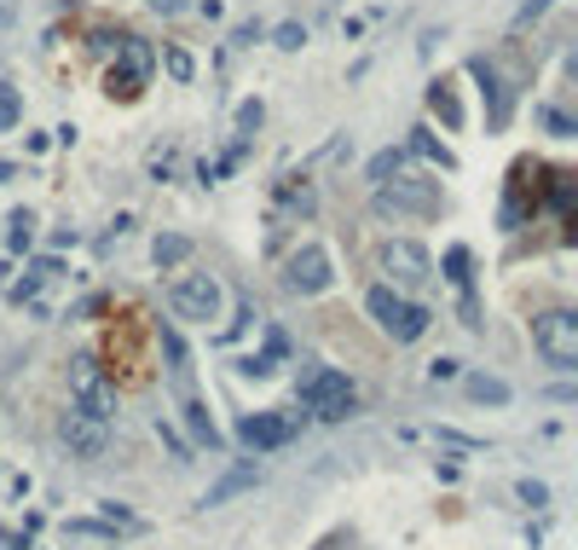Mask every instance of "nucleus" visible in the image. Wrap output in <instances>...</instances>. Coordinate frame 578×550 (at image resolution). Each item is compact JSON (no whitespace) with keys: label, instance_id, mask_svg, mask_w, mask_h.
<instances>
[{"label":"nucleus","instance_id":"f257e3e1","mask_svg":"<svg viewBox=\"0 0 578 550\" xmlns=\"http://www.w3.org/2000/svg\"><path fill=\"white\" fill-rule=\"evenodd\" d=\"M70 412L93 417L111 429L116 417V382L105 377V365H99V354H76L70 359Z\"/></svg>","mask_w":578,"mask_h":550},{"label":"nucleus","instance_id":"f03ea898","mask_svg":"<svg viewBox=\"0 0 578 550\" xmlns=\"http://www.w3.org/2000/svg\"><path fill=\"white\" fill-rule=\"evenodd\" d=\"M377 267L388 273V290H400V296H417V290H428L434 278V255L423 250L417 238H388L382 250H377Z\"/></svg>","mask_w":578,"mask_h":550},{"label":"nucleus","instance_id":"7ed1b4c3","mask_svg":"<svg viewBox=\"0 0 578 550\" xmlns=\"http://www.w3.org/2000/svg\"><path fill=\"white\" fill-rule=\"evenodd\" d=\"M365 313L377 319L394 342H417V336H428V324H434V313L423 308V301H411V296H400V290H388V284H377V290L365 296Z\"/></svg>","mask_w":578,"mask_h":550},{"label":"nucleus","instance_id":"20e7f679","mask_svg":"<svg viewBox=\"0 0 578 550\" xmlns=\"http://www.w3.org/2000/svg\"><path fill=\"white\" fill-rule=\"evenodd\" d=\"M532 348L544 354V365L555 371H578V313L567 308H550L532 319Z\"/></svg>","mask_w":578,"mask_h":550},{"label":"nucleus","instance_id":"39448f33","mask_svg":"<svg viewBox=\"0 0 578 550\" xmlns=\"http://www.w3.org/2000/svg\"><path fill=\"white\" fill-rule=\"evenodd\" d=\"M440 180H423V174H394V180H382L377 186V209L382 215H417V220H428V215H440Z\"/></svg>","mask_w":578,"mask_h":550},{"label":"nucleus","instance_id":"423d86ee","mask_svg":"<svg viewBox=\"0 0 578 550\" xmlns=\"http://www.w3.org/2000/svg\"><path fill=\"white\" fill-rule=\"evenodd\" d=\"M301 400H307V412H313L319 423H342V417H354V382H347L342 371H330V365H319V371H307L301 382Z\"/></svg>","mask_w":578,"mask_h":550},{"label":"nucleus","instance_id":"0eeeda50","mask_svg":"<svg viewBox=\"0 0 578 550\" xmlns=\"http://www.w3.org/2000/svg\"><path fill=\"white\" fill-rule=\"evenodd\" d=\"M169 308H174V319L209 324V319H220V308H226V290H220L215 273H185V278H174Z\"/></svg>","mask_w":578,"mask_h":550},{"label":"nucleus","instance_id":"6e6552de","mask_svg":"<svg viewBox=\"0 0 578 550\" xmlns=\"http://www.w3.org/2000/svg\"><path fill=\"white\" fill-rule=\"evenodd\" d=\"M157 70V53H151V41H139V35H122V47H116V65L105 76V88L111 99H139L144 93V81H151Z\"/></svg>","mask_w":578,"mask_h":550},{"label":"nucleus","instance_id":"1a4fd4ad","mask_svg":"<svg viewBox=\"0 0 578 550\" xmlns=\"http://www.w3.org/2000/svg\"><path fill=\"white\" fill-rule=\"evenodd\" d=\"M330 284H336V267H330V250H324V243H301V250L284 261V290H296V296H324Z\"/></svg>","mask_w":578,"mask_h":550},{"label":"nucleus","instance_id":"9d476101","mask_svg":"<svg viewBox=\"0 0 578 550\" xmlns=\"http://www.w3.org/2000/svg\"><path fill=\"white\" fill-rule=\"evenodd\" d=\"M469 76L481 81V93H486V122H492V128H504L509 111H515V88H509L504 65H498V58H486V53H474L469 58Z\"/></svg>","mask_w":578,"mask_h":550},{"label":"nucleus","instance_id":"9b49d317","mask_svg":"<svg viewBox=\"0 0 578 550\" xmlns=\"http://www.w3.org/2000/svg\"><path fill=\"white\" fill-rule=\"evenodd\" d=\"M296 412H250L238 423V440L250 446V452H278V446H289L296 440Z\"/></svg>","mask_w":578,"mask_h":550},{"label":"nucleus","instance_id":"f8f14e48","mask_svg":"<svg viewBox=\"0 0 578 550\" xmlns=\"http://www.w3.org/2000/svg\"><path fill=\"white\" fill-rule=\"evenodd\" d=\"M58 435H65V446H70L81 463H99V458H105V446H111V429H105V423H93V417H81V412H65V417H58Z\"/></svg>","mask_w":578,"mask_h":550},{"label":"nucleus","instance_id":"ddd939ff","mask_svg":"<svg viewBox=\"0 0 578 550\" xmlns=\"http://www.w3.org/2000/svg\"><path fill=\"white\" fill-rule=\"evenodd\" d=\"M162 354H169V382H174V394L192 400V394H197V365H192V348L180 342L174 324H162Z\"/></svg>","mask_w":578,"mask_h":550},{"label":"nucleus","instance_id":"4468645a","mask_svg":"<svg viewBox=\"0 0 578 550\" xmlns=\"http://www.w3.org/2000/svg\"><path fill=\"white\" fill-rule=\"evenodd\" d=\"M261 481V470L255 463H238V470H226L209 493H203V511H215V504H226V499H238V493H250V486Z\"/></svg>","mask_w":578,"mask_h":550},{"label":"nucleus","instance_id":"2eb2a0df","mask_svg":"<svg viewBox=\"0 0 578 550\" xmlns=\"http://www.w3.org/2000/svg\"><path fill=\"white\" fill-rule=\"evenodd\" d=\"M428 111L440 116L451 134L463 128V105H458V93H451V81H428Z\"/></svg>","mask_w":578,"mask_h":550},{"label":"nucleus","instance_id":"dca6fc26","mask_svg":"<svg viewBox=\"0 0 578 550\" xmlns=\"http://www.w3.org/2000/svg\"><path fill=\"white\" fill-rule=\"evenodd\" d=\"M446 278H451V284H458V290H463V308H469V324H481V319H474V296H469V284H474V273H469V250H463V243H458V250H446Z\"/></svg>","mask_w":578,"mask_h":550},{"label":"nucleus","instance_id":"f3484780","mask_svg":"<svg viewBox=\"0 0 578 550\" xmlns=\"http://www.w3.org/2000/svg\"><path fill=\"white\" fill-rule=\"evenodd\" d=\"M151 255H157V267H162V273H169V267H185V261H192V238L162 232V238L151 243Z\"/></svg>","mask_w":578,"mask_h":550},{"label":"nucleus","instance_id":"a211bd4d","mask_svg":"<svg viewBox=\"0 0 578 550\" xmlns=\"http://www.w3.org/2000/svg\"><path fill=\"white\" fill-rule=\"evenodd\" d=\"M180 412H185V423H192V435H197L203 446H220V429H215L209 405H203L197 394H192V400H180Z\"/></svg>","mask_w":578,"mask_h":550},{"label":"nucleus","instance_id":"6ab92c4d","mask_svg":"<svg viewBox=\"0 0 578 550\" xmlns=\"http://www.w3.org/2000/svg\"><path fill=\"white\" fill-rule=\"evenodd\" d=\"M411 151H417V157H428L434 169H458V157H451V151H446V146H440V139H434L428 128H411Z\"/></svg>","mask_w":578,"mask_h":550},{"label":"nucleus","instance_id":"aec40b11","mask_svg":"<svg viewBox=\"0 0 578 550\" xmlns=\"http://www.w3.org/2000/svg\"><path fill=\"white\" fill-rule=\"evenodd\" d=\"M463 389H469V400H481V405H509V382L504 377H469Z\"/></svg>","mask_w":578,"mask_h":550},{"label":"nucleus","instance_id":"412c9836","mask_svg":"<svg viewBox=\"0 0 578 550\" xmlns=\"http://www.w3.org/2000/svg\"><path fill=\"white\" fill-rule=\"evenodd\" d=\"M162 65H169L174 81H192V76H197V58L185 53V47H162Z\"/></svg>","mask_w":578,"mask_h":550},{"label":"nucleus","instance_id":"4be33fe9","mask_svg":"<svg viewBox=\"0 0 578 550\" xmlns=\"http://www.w3.org/2000/svg\"><path fill=\"white\" fill-rule=\"evenodd\" d=\"M18 116H24V105H18V93L7 88V81H0V134L18 128Z\"/></svg>","mask_w":578,"mask_h":550},{"label":"nucleus","instance_id":"5701e85b","mask_svg":"<svg viewBox=\"0 0 578 550\" xmlns=\"http://www.w3.org/2000/svg\"><path fill=\"white\" fill-rule=\"evenodd\" d=\"M273 47H284V53H296V47H307V24H278V35H273Z\"/></svg>","mask_w":578,"mask_h":550},{"label":"nucleus","instance_id":"b1692460","mask_svg":"<svg viewBox=\"0 0 578 550\" xmlns=\"http://www.w3.org/2000/svg\"><path fill=\"white\" fill-rule=\"evenodd\" d=\"M400 169H405V157H400V151H382L377 162H370V180L382 186V180H388V174H400Z\"/></svg>","mask_w":578,"mask_h":550},{"label":"nucleus","instance_id":"393cba45","mask_svg":"<svg viewBox=\"0 0 578 550\" xmlns=\"http://www.w3.org/2000/svg\"><path fill=\"white\" fill-rule=\"evenodd\" d=\"M30 227H35V215H30V209H18V215H12V250H30V238H35Z\"/></svg>","mask_w":578,"mask_h":550},{"label":"nucleus","instance_id":"a878e982","mask_svg":"<svg viewBox=\"0 0 578 550\" xmlns=\"http://www.w3.org/2000/svg\"><path fill=\"white\" fill-rule=\"evenodd\" d=\"M539 116H544V128H550L555 139H573V134H578V128H573V116H562V111H550V105H544Z\"/></svg>","mask_w":578,"mask_h":550},{"label":"nucleus","instance_id":"bb28decb","mask_svg":"<svg viewBox=\"0 0 578 550\" xmlns=\"http://www.w3.org/2000/svg\"><path fill=\"white\" fill-rule=\"evenodd\" d=\"M515 493H521V504H532V511H539V504H550V486H544V481H521Z\"/></svg>","mask_w":578,"mask_h":550},{"label":"nucleus","instance_id":"cd10ccee","mask_svg":"<svg viewBox=\"0 0 578 550\" xmlns=\"http://www.w3.org/2000/svg\"><path fill=\"white\" fill-rule=\"evenodd\" d=\"M157 435H162V440L174 446V458H180V463H192V446H185V440H180V435L169 429V423H157Z\"/></svg>","mask_w":578,"mask_h":550},{"label":"nucleus","instance_id":"c85d7f7f","mask_svg":"<svg viewBox=\"0 0 578 550\" xmlns=\"http://www.w3.org/2000/svg\"><path fill=\"white\" fill-rule=\"evenodd\" d=\"M261 116H266V111H261V99H250V105L238 111V128H243V134H250V128H261Z\"/></svg>","mask_w":578,"mask_h":550},{"label":"nucleus","instance_id":"c756f323","mask_svg":"<svg viewBox=\"0 0 578 550\" xmlns=\"http://www.w3.org/2000/svg\"><path fill=\"white\" fill-rule=\"evenodd\" d=\"M88 47H93V53H111V47H122V35H116V30H93Z\"/></svg>","mask_w":578,"mask_h":550},{"label":"nucleus","instance_id":"7c9ffc66","mask_svg":"<svg viewBox=\"0 0 578 550\" xmlns=\"http://www.w3.org/2000/svg\"><path fill=\"white\" fill-rule=\"evenodd\" d=\"M428 377H434V382H451V377H458V359H434Z\"/></svg>","mask_w":578,"mask_h":550},{"label":"nucleus","instance_id":"2f4dec72","mask_svg":"<svg viewBox=\"0 0 578 550\" xmlns=\"http://www.w3.org/2000/svg\"><path fill=\"white\" fill-rule=\"evenodd\" d=\"M151 7H157V12H180V7H185V0H151Z\"/></svg>","mask_w":578,"mask_h":550},{"label":"nucleus","instance_id":"473e14b6","mask_svg":"<svg viewBox=\"0 0 578 550\" xmlns=\"http://www.w3.org/2000/svg\"><path fill=\"white\" fill-rule=\"evenodd\" d=\"M12 24V7H0V30H7Z\"/></svg>","mask_w":578,"mask_h":550}]
</instances>
